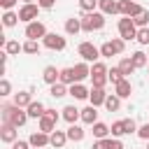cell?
Listing matches in <instances>:
<instances>
[{"label":"cell","instance_id":"6da1fadb","mask_svg":"<svg viewBox=\"0 0 149 149\" xmlns=\"http://www.w3.org/2000/svg\"><path fill=\"white\" fill-rule=\"evenodd\" d=\"M0 114H2V123H12V126H16V128L26 126V121L30 119L28 112H26L23 107H16L14 102L2 105V107H0Z\"/></svg>","mask_w":149,"mask_h":149},{"label":"cell","instance_id":"7a4b0ae2","mask_svg":"<svg viewBox=\"0 0 149 149\" xmlns=\"http://www.w3.org/2000/svg\"><path fill=\"white\" fill-rule=\"evenodd\" d=\"M81 30L84 33H98L105 28V14L102 12H88V14H81Z\"/></svg>","mask_w":149,"mask_h":149},{"label":"cell","instance_id":"3957f363","mask_svg":"<svg viewBox=\"0 0 149 149\" xmlns=\"http://www.w3.org/2000/svg\"><path fill=\"white\" fill-rule=\"evenodd\" d=\"M123 51H126V42L121 37H112V40H107V42L100 44V56L102 58H112V56H119Z\"/></svg>","mask_w":149,"mask_h":149},{"label":"cell","instance_id":"277c9868","mask_svg":"<svg viewBox=\"0 0 149 149\" xmlns=\"http://www.w3.org/2000/svg\"><path fill=\"white\" fill-rule=\"evenodd\" d=\"M116 30H119V37H121L123 42H130V40L137 37V26L133 23L130 16H121L119 23H116Z\"/></svg>","mask_w":149,"mask_h":149},{"label":"cell","instance_id":"5b68a950","mask_svg":"<svg viewBox=\"0 0 149 149\" xmlns=\"http://www.w3.org/2000/svg\"><path fill=\"white\" fill-rule=\"evenodd\" d=\"M77 54L81 56V61H86V63H98L102 56H100V47H95L93 42H81L79 47H77Z\"/></svg>","mask_w":149,"mask_h":149},{"label":"cell","instance_id":"8992f818","mask_svg":"<svg viewBox=\"0 0 149 149\" xmlns=\"http://www.w3.org/2000/svg\"><path fill=\"white\" fill-rule=\"evenodd\" d=\"M40 5L37 2H30V5H21L19 7V19L28 26V23H33V21H37V16H40Z\"/></svg>","mask_w":149,"mask_h":149},{"label":"cell","instance_id":"52a82bcc","mask_svg":"<svg viewBox=\"0 0 149 149\" xmlns=\"http://www.w3.org/2000/svg\"><path fill=\"white\" fill-rule=\"evenodd\" d=\"M47 33H49V30H47V26H44L42 21H33V23H28L26 30H23L26 40H35V42H37V40H44Z\"/></svg>","mask_w":149,"mask_h":149},{"label":"cell","instance_id":"ba28073f","mask_svg":"<svg viewBox=\"0 0 149 149\" xmlns=\"http://www.w3.org/2000/svg\"><path fill=\"white\" fill-rule=\"evenodd\" d=\"M42 47H47L51 51H63L68 47V40L63 35H58V33H47V37L42 40Z\"/></svg>","mask_w":149,"mask_h":149},{"label":"cell","instance_id":"9c48e42d","mask_svg":"<svg viewBox=\"0 0 149 149\" xmlns=\"http://www.w3.org/2000/svg\"><path fill=\"white\" fill-rule=\"evenodd\" d=\"M28 142H30L33 149H44V147L51 144V135L49 133H42V130H35V133H30Z\"/></svg>","mask_w":149,"mask_h":149},{"label":"cell","instance_id":"30bf717a","mask_svg":"<svg viewBox=\"0 0 149 149\" xmlns=\"http://www.w3.org/2000/svg\"><path fill=\"white\" fill-rule=\"evenodd\" d=\"M142 9H144V7H140L135 0H119V14H121V16H130V19H133V16H137Z\"/></svg>","mask_w":149,"mask_h":149},{"label":"cell","instance_id":"8fae6325","mask_svg":"<svg viewBox=\"0 0 149 149\" xmlns=\"http://www.w3.org/2000/svg\"><path fill=\"white\" fill-rule=\"evenodd\" d=\"M0 140H2L5 144H14V142L19 140V128L12 126V123H2V126H0Z\"/></svg>","mask_w":149,"mask_h":149},{"label":"cell","instance_id":"7c38bea8","mask_svg":"<svg viewBox=\"0 0 149 149\" xmlns=\"http://www.w3.org/2000/svg\"><path fill=\"white\" fill-rule=\"evenodd\" d=\"M42 81L49 84V86L58 84V81H61V70H58L56 65H47V68L42 70Z\"/></svg>","mask_w":149,"mask_h":149},{"label":"cell","instance_id":"4fadbf2b","mask_svg":"<svg viewBox=\"0 0 149 149\" xmlns=\"http://www.w3.org/2000/svg\"><path fill=\"white\" fill-rule=\"evenodd\" d=\"M61 116L72 126V123H77V121H81V109H77L74 105H65L63 109H61Z\"/></svg>","mask_w":149,"mask_h":149},{"label":"cell","instance_id":"5bb4252c","mask_svg":"<svg viewBox=\"0 0 149 149\" xmlns=\"http://www.w3.org/2000/svg\"><path fill=\"white\" fill-rule=\"evenodd\" d=\"M72 70H74L77 84H81L86 77H91V63H86V61H79V63H74V65H72Z\"/></svg>","mask_w":149,"mask_h":149},{"label":"cell","instance_id":"9a60e30c","mask_svg":"<svg viewBox=\"0 0 149 149\" xmlns=\"http://www.w3.org/2000/svg\"><path fill=\"white\" fill-rule=\"evenodd\" d=\"M98 12H102L105 16L119 14V0H98Z\"/></svg>","mask_w":149,"mask_h":149},{"label":"cell","instance_id":"2e32d148","mask_svg":"<svg viewBox=\"0 0 149 149\" xmlns=\"http://www.w3.org/2000/svg\"><path fill=\"white\" fill-rule=\"evenodd\" d=\"M68 95H72L74 100H88V95H91V88H86L84 84H72V86L68 88Z\"/></svg>","mask_w":149,"mask_h":149},{"label":"cell","instance_id":"e0dca14e","mask_svg":"<svg viewBox=\"0 0 149 149\" xmlns=\"http://www.w3.org/2000/svg\"><path fill=\"white\" fill-rule=\"evenodd\" d=\"M114 93L123 100V98H130V93H133V84H130V79L126 77V79H121L116 86H114Z\"/></svg>","mask_w":149,"mask_h":149},{"label":"cell","instance_id":"ac0fdd59","mask_svg":"<svg viewBox=\"0 0 149 149\" xmlns=\"http://www.w3.org/2000/svg\"><path fill=\"white\" fill-rule=\"evenodd\" d=\"M26 112H28V116H30V119H42V116L47 114V107H44L40 100H33V102L26 107Z\"/></svg>","mask_w":149,"mask_h":149},{"label":"cell","instance_id":"d6986e66","mask_svg":"<svg viewBox=\"0 0 149 149\" xmlns=\"http://www.w3.org/2000/svg\"><path fill=\"white\" fill-rule=\"evenodd\" d=\"M98 121V107H93V105H86L84 109H81V123H86V126H93Z\"/></svg>","mask_w":149,"mask_h":149},{"label":"cell","instance_id":"ffe728a7","mask_svg":"<svg viewBox=\"0 0 149 149\" xmlns=\"http://www.w3.org/2000/svg\"><path fill=\"white\" fill-rule=\"evenodd\" d=\"M65 133H68V140H70V142H81V140L86 137V130H84L79 123L68 126V130H65Z\"/></svg>","mask_w":149,"mask_h":149},{"label":"cell","instance_id":"44dd1931","mask_svg":"<svg viewBox=\"0 0 149 149\" xmlns=\"http://www.w3.org/2000/svg\"><path fill=\"white\" fill-rule=\"evenodd\" d=\"M16 107H28L30 102H33V91H19V93H14V100H12Z\"/></svg>","mask_w":149,"mask_h":149},{"label":"cell","instance_id":"7402d4cb","mask_svg":"<svg viewBox=\"0 0 149 149\" xmlns=\"http://www.w3.org/2000/svg\"><path fill=\"white\" fill-rule=\"evenodd\" d=\"M107 95H109V93H105V88H93V86H91V95H88V100H91L93 107H100V105H105Z\"/></svg>","mask_w":149,"mask_h":149},{"label":"cell","instance_id":"603a6c76","mask_svg":"<svg viewBox=\"0 0 149 149\" xmlns=\"http://www.w3.org/2000/svg\"><path fill=\"white\" fill-rule=\"evenodd\" d=\"M91 130H93V137H95V140H107V137H109V133H112V130H109V126H107V123H102V121H95V123L91 126Z\"/></svg>","mask_w":149,"mask_h":149},{"label":"cell","instance_id":"cb8c5ba5","mask_svg":"<svg viewBox=\"0 0 149 149\" xmlns=\"http://www.w3.org/2000/svg\"><path fill=\"white\" fill-rule=\"evenodd\" d=\"M77 33H81V19L79 16L65 19V35H77Z\"/></svg>","mask_w":149,"mask_h":149},{"label":"cell","instance_id":"d4e9b609","mask_svg":"<svg viewBox=\"0 0 149 149\" xmlns=\"http://www.w3.org/2000/svg\"><path fill=\"white\" fill-rule=\"evenodd\" d=\"M65 142H70V140H68V133L56 128V130L51 133V147H56V149H63V147H65Z\"/></svg>","mask_w":149,"mask_h":149},{"label":"cell","instance_id":"484cf974","mask_svg":"<svg viewBox=\"0 0 149 149\" xmlns=\"http://www.w3.org/2000/svg\"><path fill=\"white\" fill-rule=\"evenodd\" d=\"M130 61H133V65L140 70V68H147L149 65V58H147V54L142 51V49H137V51H133L130 54Z\"/></svg>","mask_w":149,"mask_h":149},{"label":"cell","instance_id":"4316f807","mask_svg":"<svg viewBox=\"0 0 149 149\" xmlns=\"http://www.w3.org/2000/svg\"><path fill=\"white\" fill-rule=\"evenodd\" d=\"M119 70H121V74H123V77H130V74H133V72H135L137 68L133 65V61H130V56H123V58L119 61Z\"/></svg>","mask_w":149,"mask_h":149},{"label":"cell","instance_id":"83f0119b","mask_svg":"<svg viewBox=\"0 0 149 149\" xmlns=\"http://www.w3.org/2000/svg\"><path fill=\"white\" fill-rule=\"evenodd\" d=\"M19 21H21L19 19V12H14V9L12 12H2V26L5 28H14Z\"/></svg>","mask_w":149,"mask_h":149},{"label":"cell","instance_id":"f1b7e54d","mask_svg":"<svg viewBox=\"0 0 149 149\" xmlns=\"http://www.w3.org/2000/svg\"><path fill=\"white\" fill-rule=\"evenodd\" d=\"M2 51L7 56H19V51H23V44H19V40H7V44L2 47Z\"/></svg>","mask_w":149,"mask_h":149},{"label":"cell","instance_id":"f546056e","mask_svg":"<svg viewBox=\"0 0 149 149\" xmlns=\"http://www.w3.org/2000/svg\"><path fill=\"white\" fill-rule=\"evenodd\" d=\"M61 84H65V86L77 84V77H74V70L72 68H61Z\"/></svg>","mask_w":149,"mask_h":149},{"label":"cell","instance_id":"4dcf8cb0","mask_svg":"<svg viewBox=\"0 0 149 149\" xmlns=\"http://www.w3.org/2000/svg\"><path fill=\"white\" fill-rule=\"evenodd\" d=\"M105 109H107V112H119V109H121V98H119L116 93H109L107 100H105Z\"/></svg>","mask_w":149,"mask_h":149},{"label":"cell","instance_id":"1f68e13d","mask_svg":"<svg viewBox=\"0 0 149 149\" xmlns=\"http://www.w3.org/2000/svg\"><path fill=\"white\" fill-rule=\"evenodd\" d=\"M37 128L42 130V133H54L56 130V121L54 119H49V116H42V119H37Z\"/></svg>","mask_w":149,"mask_h":149},{"label":"cell","instance_id":"d6a6232c","mask_svg":"<svg viewBox=\"0 0 149 149\" xmlns=\"http://www.w3.org/2000/svg\"><path fill=\"white\" fill-rule=\"evenodd\" d=\"M109 130H112V137H123V135H128V133H126V119L114 121V123L109 126Z\"/></svg>","mask_w":149,"mask_h":149},{"label":"cell","instance_id":"836d02e7","mask_svg":"<svg viewBox=\"0 0 149 149\" xmlns=\"http://www.w3.org/2000/svg\"><path fill=\"white\" fill-rule=\"evenodd\" d=\"M40 49H42V44L35 42V40H26L23 42V54H28V56H37Z\"/></svg>","mask_w":149,"mask_h":149},{"label":"cell","instance_id":"e575fe53","mask_svg":"<svg viewBox=\"0 0 149 149\" xmlns=\"http://www.w3.org/2000/svg\"><path fill=\"white\" fill-rule=\"evenodd\" d=\"M68 88L70 86H65V84H54V86H49V95L51 98H63V95H68Z\"/></svg>","mask_w":149,"mask_h":149},{"label":"cell","instance_id":"d590c367","mask_svg":"<svg viewBox=\"0 0 149 149\" xmlns=\"http://www.w3.org/2000/svg\"><path fill=\"white\" fill-rule=\"evenodd\" d=\"M133 23L137 28H149V9H142L137 16H133Z\"/></svg>","mask_w":149,"mask_h":149},{"label":"cell","instance_id":"8d00e7d4","mask_svg":"<svg viewBox=\"0 0 149 149\" xmlns=\"http://www.w3.org/2000/svg\"><path fill=\"white\" fill-rule=\"evenodd\" d=\"M79 9H81V14L98 12V0H79Z\"/></svg>","mask_w":149,"mask_h":149},{"label":"cell","instance_id":"74e56055","mask_svg":"<svg viewBox=\"0 0 149 149\" xmlns=\"http://www.w3.org/2000/svg\"><path fill=\"white\" fill-rule=\"evenodd\" d=\"M109 72V68L102 63V61H98V63H93L91 65V77H98V74H107Z\"/></svg>","mask_w":149,"mask_h":149},{"label":"cell","instance_id":"f35d334b","mask_svg":"<svg viewBox=\"0 0 149 149\" xmlns=\"http://www.w3.org/2000/svg\"><path fill=\"white\" fill-rule=\"evenodd\" d=\"M107 79H109V81H112V84L116 86V84H119L121 79H126V77L121 74V70H119V65H116V68H112V70L107 72Z\"/></svg>","mask_w":149,"mask_h":149},{"label":"cell","instance_id":"ab89813d","mask_svg":"<svg viewBox=\"0 0 149 149\" xmlns=\"http://www.w3.org/2000/svg\"><path fill=\"white\" fill-rule=\"evenodd\" d=\"M135 42L142 44V47H147V44H149V28H137V37H135Z\"/></svg>","mask_w":149,"mask_h":149},{"label":"cell","instance_id":"60d3db41","mask_svg":"<svg viewBox=\"0 0 149 149\" xmlns=\"http://www.w3.org/2000/svg\"><path fill=\"white\" fill-rule=\"evenodd\" d=\"M0 95L2 98H7V95H12V84H9V79H0Z\"/></svg>","mask_w":149,"mask_h":149},{"label":"cell","instance_id":"b9f144b4","mask_svg":"<svg viewBox=\"0 0 149 149\" xmlns=\"http://www.w3.org/2000/svg\"><path fill=\"white\" fill-rule=\"evenodd\" d=\"M105 142H107V149H126V147H123V142H121L119 137H107Z\"/></svg>","mask_w":149,"mask_h":149},{"label":"cell","instance_id":"7bdbcfd3","mask_svg":"<svg viewBox=\"0 0 149 149\" xmlns=\"http://www.w3.org/2000/svg\"><path fill=\"white\" fill-rule=\"evenodd\" d=\"M137 137L144 140V142H149V123H142V126L137 128Z\"/></svg>","mask_w":149,"mask_h":149},{"label":"cell","instance_id":"ee69618b","mask_svg":"<svg viewBox=\"0 0 149 149\" xmlns=\"http://www.w3.org/2000/svg\"><path fill=\"white\" fill-rule=\"evenodd\" d=\"M16 5H19V0H0V7H2L5 12H12Z\"/></svg>","mask_w":149,"mask_h":149},{"label":"cell","instance_id":"f6af8a7d","mask_svg":"<svg viewBox=\"0 0 149 149\" xmlns=\"http://www.w3.org/2000/svg\"><path fill=\"white\" fill-rule=\"evenodd\" d=\"M137 123H135V119H126V133L130 135V133H137Z\"/></svg>","mask_w":149,"mask_h":149},{"label":"cell","instance_id":"bcb514c9","mask_svg":"<svg viewBox=\"0 0 149 149\" xmlns=\"http://www.w3.org/2000/svg\"><path fill=\"white\" fill-rule=\"evenodd\" d=\"M44 116H49V119H54L56 123H58V119H63V116H61V114H58V112H56L54 107H47V114H44Z\"/></svg>","mask_w":149,"mask_h":149},{"label":"cell","instance_id":"7dc6e473","mask_svg":"<svg viewBox=\"0 0 149 149\" xmlns=\"http://www.w3.org/2000/svg\"><path fill=\"white\" fill-rule=\"evenodd\" d=\"M12 149H30V142H28V140H16V142L12 144Z\"/></svg>","mask_w":149,"mask_h":149},{"label":"cell","instance_id":"c3c4849f","mask_svg":"<svg viewBox=\"0 0 149 149\" xmlns=\"http://www.w3.org/2000/svg\"><path fill=\"white\" fill-rule=\"evenodd\" d=\"M37 5H40L42 9H51V7L56 5V0H37Z\"/></svg>","mask_w":149,"mask_h":149},{"label":"cell","instance_id":"681fc988","mask_svg":"<svg viewBox=\"0 0 149 149\" xmlns=\"http://www.w3.org/2000/svg\"><path fill=\"white\" fill-rule=\"evenodd\" d=\"M91 149H107V142H105V140H95V142L91 144Z\"/></svg>","mask_w":149,"mask_h":149},{"label":"cell","instance_id":"f907efd6","mask_svg":"<svg viewBox=\"0 0 149 149\" xmlns=\"http://www.w3.org/2000/svg\"><path fill=\"white\" fill-rule=\"evenodd\" d=\"M21 2H23V5H30V2H35V0H21Z\"/></svg>","mask_w":149,"mask_h":149},{"label":"cell","instance_id":"816d5d0a","mask_svg":"<svg viewBox=\"0 0 149 149\" xmlns=\"http://www.w3.org/2000/svg\"><path fill=\"white\" fill-rule=\"evenodd\" d=\"M147 149H149V142H147Z\"/></svg>","mask_w":149,"mask_h":149},{"label":"cell","instance_id":"f5cc1de1","mask_svg":"<svg viewBox=\"0 0 149 149\" xmlns=\"http://www.w3.org/2000/svg\"><path fill=\"white\" fill-rule=\"evenodd\" d=\"M147 72H149V65H147Z\"/></svg>","mask_w":149,"mask_h":149},{"label":"cell","instance_id":"db71d44e","mask_svg":"<svg viewBox=\"0 0 149 149\" xmlns=\"http://www.w3.org/2000/svg\"><path fill=\"white\" fill-rule=\"evenodd\" d=\"M30 149H33V147H30Z\"/></svg>","mask_w":149,"mask_h":149}]
</instances>
